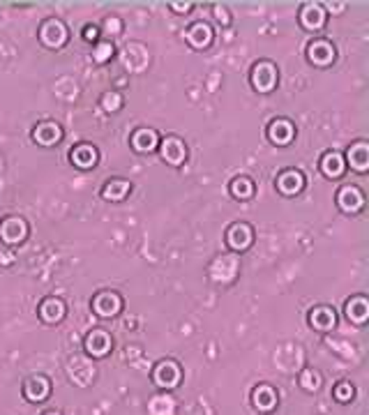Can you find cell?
Returning a JSON list of instances; mask_svg holds the SVG:
<instances>
[{
    "label": "cell",
    "mask_w": 369,
    "mask_h": 415,
    "mask_svg": "<svg viewBox=\"0 0 369 415\" xmlns=\"http://www.w3.org/2000/svg\"><path fill=\"white\" fill-rule=\"evenodd\" d=\"M155 383H157L159 388H176L178 381H180V367L176 365V362L166 360L161 362V365L155 369Z\"/></svg>",
    "instance_id": "7a4b0ae2"
},
{
    "label": "cell",
    "mask_w": 369,
    "mask_h": 415,
    "mask_svg": "<svg viewBox=\"0 0 369 415\" xmlns=\"http://www.w3.org/2000/svg\"><path fill=\"white\" fill-rule=\"evenodd\" d=\"M243 190V194H241V197L243 199H247V197H251V185L247 183V180H236V183H233V192H236V197H238V192H241Z\"/></svg>",
    "instance_id": "ffe728a7"
},
{
    "label": "cell",
    "mask_w": 369,
    "mask_h": 415,
    "mask_svg": "<svg viewBox=\"0 0 369 415\" xmlns=\"http://www.w3.org/2000/svg\"><path fill=\"white\" fill-rule=\"evenodd\" d=\"M346 316H348L351 321L358 323V326H362V323H365V316H367V304H365V300H362V298H358V300L348 302Z\"/></svg>",
    "instance_id": "5bb4252c"
},
{
    "label": "cell",
    "mask_w": 369,
    "mask_h": 415,
    "mask_svg": "<svg viewBox=\"0 0 369 415\" xmlns=\"http://www.w3.org/2000/svg\"><path fill=\"white\" fill-rule=\"evenodd\" d=\"M86 351L88 355H93V358H102V355L111 351V337H109L104 330H95V333H90L86 337Z\"/></svg>",
    "instance_id": "3957f363"
},
{
    "label": "cell",
    "mask_w": 369,
    "mask_h": 415,
    "mask_svg": "<svg viewBox=\"0 0 369 415\" xmlns=\"http://www.w3.org/2000/svg\"><path fill=\"white\" fill-rule=\"evenodd\" d=\"M44 415H58V413H54V411H51V413H44Z\"/></svg>",
    "instance_id": "44dd1931"
},
{
    "label": "cell",
    "mask_w": 369,
    "mask_h": 415,
    "mask_svg": "<svg viewBox=\"0 0 369 415\" xmlns=\"http://www.w3.org/2000/svg\"><path fill=\"white\" fill-rule=\"evenodd\" d=\"M277 404V394L273 388L268 385H261L254 390V406L258 408V411H270Z\"/></svg>",
    "instance_id": "30bf717a"
},
{
    "label": "cell",
    "mask_w": 369,
    "mask_h": 415,
    "mask_svg": "<svg viewBox=\"0 0 369 415\" xmlns=\"http://www.w3.org/2000/svg\"><path fill=\"white\" fill-rule=\"evenodd\" d=\"M49 390H51V385H49V381L44 379V376H32V379H28V381L23 383V394H25V399L32 401V404L49 399Z\"/></svg>",
    "instance_id": "6da1fadb"
},
{
    "label": "cell",
    "mask_w": 369,
    "mask_h": 415,
    "mask_svg": "<svg viewBox=\"0 0 369 415\" xmlns=\"http://www.w3.org/2000/svg\"><path fill=\"white\" fill-rule=\"evenodd\" d=\"M40 316L42 321L47 323H58L65 316V304L60 300H56V298H47V300L40 304Z\"/></svg>",
    "instance_id": "5b68a950"
},
{
    "label": "cell",
    "mask_w": 369,
    "mask_h": 415,
    "mask_svg": "<svg viewBox=\"0 0 369 415\" xmlns=\"http://www.w3.org/2000/svg\"><path fill=\"white\" fill-rule=\"evenodd\" d=\"M95 150L93 148H88V146H81V148H76V150H72V161H76L79 166H90V164H95Z\"/></svg>",
    "instance_id": "9a60e30c"
},
{
    "label": "cell",
    "mask_w": 369,
    "mask_h": 415,
    "mask_svg": "<svg viewBox=\"0 0 369 415\" xmlns=\"http://www.w3.org/2000/svg\"><path fill=\"white\" fill-rule=\"evenodd\" d=\"M323 168H326L328 173H333V168H335V176L337 173H342V159H339V155H328L326 159H323Z\"/></svg>",
    "instance_id": "d6986e66"
},
{
    "label": "cell",
    "mask_w": 369,
    "mask_h": 415,
    "mask_svg": "<svg viewBox=\"0 0 369 415\" xmlns=\"http://www.w3.org/2000/svg\"><path fill=\"white\" fill-rule=\"evenodd\" d=\"M164 157L169 159V161H173V164H180V161H183V157H185V148H183V144H180L178 139H166V144H164Z\"/></svg>",
    "instance_id": "7c38bea8"
},
{
    "label": "cell",
    "mask_w": 369,
    "mask_h": 415,
    "mask_svg": "<svg viewBox=\"0 0 369 415\" xmlns=\"http://www.w3.org/2000/svg\"><path fill=\"white\" fill-rule=\"evenodd\" d=\"M275 69H273V65L270 63H261L258 67L254 69V86L258 88V90H270L275 86Z\"/></svg>",
    "instance_id": "52a82bcc"
},
{
    "label": "cell",
    "mask_w": 369,
    "mask_h": 415,
    "mask_svg": "<svg viewBox=\"0 0 369 415\" xmlns=\"http://www.w3.org/2000/svg\"><path fill=\"white\" fill-rule=\"evenodd\" d=\"M335 399L337 401H351L353 399V385L351 383H339L337 388H335Z\"/></svg>",
    "instance_id": "ac0fdd59"
},
{
    "label": "cell",
    "mask_w": 369,
    "mask_h": 415,
    "mask_svg": "<svg viewBox=\"0 0 369 415\" xmlns=\"http://www.w3.org/2000/svg\"><path fill=\"white\" fill-rule=\"evenodd\" d=\"M309 321H312V326L316 330H323V333H326V330L335 328V311L328 307H319L309 314Z\"/></svg>",
    "instance_id": "ba28073f"
},
{
    "label": "cell",
    "mask_w": 369,
    "mask_h": 415,
    "mask_svg": "<svg viewBox=\"0 0 369 415\" xmlns=\"http://www.w3.org/2000/svg\"><path fill=\"white\" fill-rule=\"evenodd\" d=\"M309 58L316 60L319 65H326L330 58H333V49H330L328 42H314L312 49H309Z\"/></svg>",
    "instance_id": "4fadbf2b"
},
{
    "label": "cell",
    "mask_w": 369,
    "mask_h": 415,
    "mask_svg": "<svg viewBox=\"0 0 369 415\" xmlns=\"http://www.w3.org/2000/svg\"><path fill=\"white\" fill-rule=\"evenodd\" d=\"M51 37H56V47H60V44L65 42V28L60 21H47L42 28V42L44 44H51Z\"/></svg>",
    "instance_id": "8fae6325"
},
{
    "label": "cell",
    "mask_w": 369,
    "mask_h": 415,
    "mask_svg": "<svg viewBox=\"0 0 369 415\" xmlns=\"http://www.w3.org/2000/svg\"><path fill=\"white\" fill-rule=\"evenodd\" d=\"M23 236H25V224L21 222V219L10 217L0 224V238H3L5 243L14 245V243H19V240H23Z\"/></svg>",
    "instance_id": "277c9868"
},
{
    "label": "cell",
    "mask_w": 369,
    "mask_h": 415,
    "mask_svg": "<svg viewBox=\"0 0 369 415\" xmlns=\"http://www.w3.org/2000/svg\"><path fill=\"white\" fill-rule=\"evenodd\" d=\"M302 21H305V25H309V28H319V25L323 23V10L319 8V5L307 8L305 12H302Z\"/></svg>",
    "instance_id": "2e32d148"
},
{
    "label": "cell",
    "mask_w": 369,
    "mask_h": 415,
    "mask_svg": "<svg viewBox=\"0 0 369 415\" xmlns=\"http://www.w3.org/2000/svg\"><path fill=\"white\" fill-rule=\"evenodd\" d=\"M134 146H137L139 150H148V148L155 146V134L153 132H146V129H141V132L134 134Z\"/></svg>",
    "instance_id": "e0dca14e"
},
{
    "label": "cell",
    "mask_w": 369,
    "mask_h": 415,
    "mask_svg": "<svg viewBox=\"0 0 369 415\" xmlns=\"http://www.w3.org/2000/svg\"><path fill=\"white\" fill-rule=\"evenodd\" d=\"M32 136H35V141H40L42 146H51L60 139V127L54 125V122H42V125L32 132Z\"/></svg>",
    "instance_id": "9c48e42d"
},
{
    "label": "cell",
    "mask_w": 369,
    "mask_h": 415,
    "mask_svg": "<svg viewBox=\"0 0 369 415\" xmlns=\"http://www.w3.org/2000/svg\"><path fill=\"white\" fill-rule=\"evenodd\" d=\"M93 307H95V311L100 316H113L115 311L120 309V298L118 295H111V293H102V295L95 298Z\"/></svg>",
    "instance_id": "8992f818"
}]
</instances>
